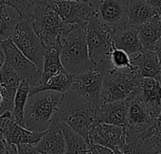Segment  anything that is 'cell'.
<instances>
[{
    "label": "cell",
    "mask_w": 161,
    "mask_h": 154,
    "mask_svg": "<svg viewBox=\"0 0 161 154\" xmlns=\"http://www.w3.org/2000/svg\"><path fill=\"white\" fill-rule=\"evenodd\" d=\"M60 59L64 69L71 75H78L95 67L88 55L85 28L64 24L60 34Z\"/></svg>",
    "instance_id": "obj_1"
},
{
    "label": "cell",
    "mask_w": 161,
    "mask_h": 154,
    "mask_svg": "<svg viewBox=\"0 0 161 154\" xmlns=\"http://www.w3.org/2000/svg\"><path fill=\"white\" fill-rule=\"evenodd\" d=\"M97 110L98 108L70 88L64 94L54 116L87 141L91 128L97 123Z\"/></svg>",
    "instance_id": "obj_2"
},
{
    "label": "cell",
    "mask_w": 161,
    "mask_h": 154,
    "mask_svg": "<svg viewBox=\"0 0 161 154\" xmlns=\"http://www.w3.org/2000/svg\"><path fill=\"white\" fill-rule=\"evenodd\" d=\"M63 96V93L56 91H40L29 95L24 110V128L35 132H45Z\"/></svg>",
    "instance_id": "obj_3"
},
{
    "label": "cell",
    "mask_w": 161,
    "mask_h": 154,
    "mask_svg": "<svg viewBox=\"0 0 161 154\" xmlns=\"http://www.w3.org/2000/svg\"><path fill=\"white\" fill-rule=\"evenodd\" d=\"M86 44L90 61L95 67L104 71L112 69L110 64V53L113 50V32L102 25L96 16L92 17L86 26Z\"/></svg>",
    "instance_id": "obj_4"
},
{
    "label": "cell",
    "mask_w": 161,
    "mask_h": 154,
    "mask_svg": "<svg viewBox=\"0 0 161 154\" xmlns=\"http://www.w3.org/2000/svg\"><path fill=\"white\" fill-rule=\"evenodd\" d=\"M140 80L131 70H108L103 80L102 104L127 99L137 88Z\"/></svg>",
    "instance_id": "obj_5"
},
{
    "label": "cell",
    "mask_w": 161,
    "mask_h": 154,
    "mask_svg": "<svg viewBox=\"0 0 161 154\" xmlns=\"http://www.w3.org/2000/svg\"><path fill=\"white\" fill-rule=\"evenodd\" d=\"M30 19L42 41L44 48L60 44V34L64 23L54 8L53 0H47Z\"/></svg>",
    "instance_id": "obj_6"
},
{
    "label": "cell",
    "mask_w": 161,
    "mask_h": 154,
    "mask_svg": "<svg viewBox=\"0 0 161 154\" xmlns=\"http://www.w3.org/2000/svg\"><path fill=\"white\" fill-rule=\"evenodd\" d=\"M14 45L42 72L45 48L29 17H22L10 38Z\"/></svg>",
    "instance_id": "obj_7"
},
{
    "label": "cell",
    "mask_w": 161,
    "mask_h": 154,
    "mask_svg": "<svg viewBox=\"0 0 161 154\" xmlns=\"http://www.w3.org/2000/svg\"><path fill=\"white\" fill-rule=\"evenodd\" d=\"M129 0H91L95 16L99 22L113 33L127 26V6Z\"/></svg>",
    "instance_id": "obj_8"
},
{
    "label": "cell",
    "mask_w": 161,
    "mask_h": 154,
    "mask_svg": "<svg viewBox=\"0 0 161 154\" xmlns=\"http://www.w3.org/2000/svg\"><path fill=\"white\" fill-rule=\"evenodd\" d=\"M5 54V61L18 74L21 81H26L31 87L39 85L41 72L38 68L14 45L11 39L0 43Z\"/></svg>",
    "instance_id": "obj_9"
},
{
    "label": "cell",
    "mask_w": 161,
    "mask_h": 154,
    "mask_svg": "<svg viewBox=\"0 0 161 154\" xmlns=\"http://www.w3.org/2000/svg\"><path fill=\"white\" fill-rule=\"evenodd\" d=\"M104 74L105 72L102 69L93 67L84 73L74 75L71 89L96 108H99L102 105L101 92Z\"/></svg>",
    "instance_id": "obj_10"
},
{
    "label": "cell",
    "mask_w": 161,
    "mask_h": 154,
    "mask_svg": "<svg viewBox=\"0 0 161 154\" xmlns=\"http://www.w3.org/2000/svg\"><path fill=\"white\" fill-rule=\"evenodd\" d=\"M53 5L65 24L79 25L86 28L89 20L95 16V12L90 2L80 1H54Z\"/></svg>",
    "instance_id": "obj_11"
},
{
    "label": "cell",
    "mask_w": 161,
    "mask_h": 154,
    "mask_svg": "<svg viewBox=\"0 0 161 154\" xmlns=\"http://www.w3.org/2000/svg\"><path fill=\"white\" fill-rule=\"evenodd\" d=\"M125 127L98 122L91 128L87 136V143L101 145L115 150L120 148L125 143Z\"/></svg>",
    "instance_id": "obj_12"
},
{
    "label": "cell",
    "mask_w": 161,
    "mask_h": 154,
    "mask_svg": "<svg viewBox=\"0 0 161 154\" xmlns=\"http://www.w3.org/2000/svg\"><path fill=\"white\" fill-rule=\"evenodd\" d=\"M0 131L2 132L8 144H35L37 143L44 132H35L27 130L12 120V113H7L0 115Z\"/></svg>",
    "instance_id": "obj_13"
},
{
    "label": "cell",
    "mask_w": 161,
    "mask_h": 154,
    "mask_svg": "<svg viewBox=\"0 0 161 154\" xmlns=\"http://www.w3.org/2000/svg\"><path fill=\"white\" fill-rule=\"evenodd\" d=\"M42 154H64V140L58 119L53 116L48 129L40 140L33 144Z\"/></svg>",
    "instance_id": "obj_14"
},
{
    "label": "cell",
    "mask_w": 161,
    "mask_h": 154,
    "mask_svg": "<svg viewBox=\"0 0 161 154\" xmlns=\"http://www.w3.org/2000/svg\"><path fill=\"white\" fill-rule=\"evenodd\" d=\"M112 39L114 46L125 51L130 56L131 60L144 51L138 37L137 27L125 26L124 28L115 31Z\"/></svg>",
    "instance_id": "obj_15"
},
{
    "label": "cell",
    "mask_w": 161,
    "mask_h": 154,
    "mask_svg": "<svg viewBox=\"0 0 161 154\" xmlns=\"http://www.w3.org/2000/svg\"><path fill=\"white\" fill-rule=\"evenodd\" d=\"M131 64L133 73L138 78H153L161 81V66L154 52L142 51L131 60Z\"/></svg>",
    "instance_id": "obj_16"
},
{
    "label": "cell",
    "mask_w": 161,
    "mask_h": 154,
    "mask_svg": "<svg viewBox=\"0 0 161 154\" xmlns=\"http://www.w3.org/2000/svg\"><path fill=\"white\" fill-rule=\"evenodd\" d=\"M138 92L151 115L156 118L161 111V82L153 78L141 79Z\"/></svg>",
    "instance_id": "obj_17"
},
{
    "label": "cell",
    "mask_w": 161,
    "mask_h": 154,
    "mask_svg": "<svg viewBox=\"0 0 161 154\" xmlns=\"http://www.w3.org/2000/svg\"><path fill=\"white\" fill-rule=\"evenodd\" d=\"M129 98L102 104L97 110L96 120L110 125L126 126L127 111H128Z\"/></svg>",
    "instance_id": "obj_18"
},
{
    "label": "cell",
    "mask_w": 161,
    "mask_h": 154,
    "mask_svg": "<svg viewBox=\"0 0 161 154\" xmlns=\"http://www.w3.org/2000/svg\"><path fill=\"white\" fill-rule=\"evenodd\" d=\"M21 82V79L14 69L6 61L0 69V84L2 87V93L5 101L9 108L13 111L14 99L16 90Z\"/></svg>",
    "instance_id": "obj_19"
},
{
    "label": "cell",
    "mask_w": 161,
    "mask_h": 154,
    "mask_svg": "<svg viewBox=\"0 0 161 154\" xmlns=\"http://www.w3.org/2000/svg\"><path fill=\"white\" fill-rule=\"evenodd\" d=\"M156 13L144 0H129L127 6V26L139 27L150 21Z\"/></svg>",
    "instance_id": "obj_20"
},
{
    "label": "cell",
    "mask_w": 161,
    "mask_h": 154,
    "mask_svg": "<svg viewBox=\"0 0 161 154\" xmlns=\"http://www.w3.org/2000/svg\"><path fill=\"white\" fill-rule=\"evenodd\" d=\"M62 71H64V69L60 59V44L46 47L39 85L46 83L50 78Z\"/></svg>",
    "instance_id": "obj_21"
},
{
    "label": "cell",
    "mask_w": 161,
    "mask_h": 154,
    "mask_svg": "<svg viewBox=\"0 0 161 154\" xmlns=\"http://www.w3.org/2000/svg\"><path fill=\"white\" fill-rule=\"evenodd\" d=\"M137 28L143 50L153 52L155 44L161 38V17L154 15L150 21Z\"/></svg>",
    "instance_id": "obj_22"
},
{
    "label": "cell",
    "mask_w": 161,
    "mask_h": 154,
    "mask_svg": "<svg viewBox=\"0 0 161 154\" xmlns=\"http://www.w3.org/2000/svg\"><path fill=\"white\" fill-rule=\"evenodd\" d=\"M59 124L64 140V154H86L87 141L66 124L62 122Z\"/></svg>",
    "instance_id": "obj_23"
},
{
    "label": "cell",
    "mask_w": 161,
    "mask_h": 154,
    "mask_svg": "<svg viewBox=\"0 0 161 154\" xmlns=\"http://www.w3.org/2000/svg\"><path fill=\"white\" fill-rule=\"evenodd\" d=\"M21 18L18 12L12 5L0 6V43L11 38Z\"/></svg>",
    "instance_id": "obj_24"
},
{
    "label": "cell",
    "mask_w": 161,
    "mask_h": 154,
    "mask_svg": "<svg viewBox=\"0 0 161 154\" xmlns=\"http://www.w3.org/2000/svg\"><path fill=\"white\" fill-rule=\"evenodd\" d=\"M74 75L67 73L65 70L53 76L46 83L31 87L30 95H33L40 91H56L64 94L71 88Z\"/></svg>",
    "instance_id": "obj_25"
},
{
    "label": "cell",
    "mask_w": 161,
    "mask_h": 154,
    "mask_svg": "<svg viewBox=\"0 0 161 154\" xmlns=\"http://www.w3.org/2000/svg\"><path fill=\"white\" fill-rule=\"evenodd\" d=\"M31 86L26 81H21L14 99V109L12 111V120L24 127V110L30 95Z\"/></svg>",
    "instance_id": "obj_26"
},
{
    "label": "cell",
    "mask_w": 161,
    "mask_h": 154,
    "mask_svg": "<svg viewBox=\"0 0 161 154\" xmlns=\"http://www.w3.org/2000/svg\"><path fill=\"white\" fill-rule=\"evenodd\" d=\"M8 3L12 5L20 14L21 17L31 18L34 12L47 0H7Z\"/></svg>",
    "instance_id": "obj_27"
},
{
    "label": "cell",
    "mask_w": 161,
    "mask_h": 154,
    "mask_svg": "<svg viewBox=\"0 0 161 154\" xmlns=\"http://www.w3.org/2000/svg\"><path fill=\"white\" fill-rule=\"evenodd\" d=\"M110 64L112 69L117 70H131V58L130 56L123 50L114 47L110 53Z\"/></svg>",
    "instance_id": "obj_28"
},
{
    "label": "cell",
    "mask_w": 161,
    "mask_h": 154,
    "mask_svg": "<svg viewBox=\"0 0 161 154\" xmlns=\"http://www.w3.org/2000/svg\"><path fill=\"white\" fill-rule=\"evenodd\" d=\"M145 154H157L161 152V130H156L152 136L142 141Z\"/></svg>",
    "instance_id": "obj_29"
},
{
    "label": "cell",
    "mask_w": 161,
    "mask_h": 154,
    "mask_svg": "<svg viewBox=\"0 0 161 154\" xmlns=\"http://www.w3.org/2000/svg\"><path fill=\"white\" fill-rule=\"evenodd\" d=\"M86 154H114V150L101 145L88 143V148Z\"/></svg>",
    "instance_id": "obj_30"
},
{
    "label": "cell",
    "mask_w": 161,
    "mask_h": 154,
    "mask_svg": "<svg viewBox=\"0 0 161 154\" xmlns=\"http://www.w3.org/2000/svg\"><path fill=\"white\" fill-rule=\"evenodd\" d=\"M19 154H42L32 144H21L16 146Z\"/></svg>",
    "instance_id": "obj_31"
},
{
    "label": "cell",
    "mask_w": 161,
    "mask_h": 154,
    "mask_svg": "<svg viewBox=\"0 0 161 154\" xmlns=\"http://www.w3.org/2000/svg\"><path fill=\"white\" fill-rule=\"evenodd\" d=\"M144 1L153 8L159 17H161V0H144Z\"/></svg>",
    "instance_id": "obj_32"
},
{
    "label": "cell",
    "mask_w": 161,
    "mask_h": 154,
    "mask_svg": "<svg viewBox=\"0 0 161 154\" xmlns=\"http://www.w3.org/2000/svg\"><path fill=\"white\" fill-rule=\"evenodd\" d=\"M7 146H8V142L6 141L5 137L3 136L2 132L0 131V154H5Z\"/></svg>",
    "instance_id": "obj_33"
},
{
    "label": "cell",
    "mask_w": 161,
    "mask_h": 154,
    "mask_svg": "<svg viewBox=\"0 0 161 154\" xmlns=\"http://www.w3.org/2000/svg\"><path fill=\"white\" fill-rule=\"evenodd\" d=\"M153 52L155 53V55L157 56V59L159 61V63H160V66H161V38L157 41V43L155 44L154 45V48H153Z\"/></svg>",
    "instance_id": "obj_34"
},
{
    "label": "cell",
    "mask_w": 161,
    "mask_h": 154,
    "mask_svg": "<svg viewBox=\"0 0 161 154\" xmlns=\"http://www.w3.org/2000/svg\"><path fill=\"white\" fill-rule=\"evenodd\" d=\"M5 154H19V152H18L17 147H16V146H15V145L8 144Z\"/></svg>",
    "instance_id": "obj_35"
},
{
    "label": "cell",
    "mask_w": 161,
    "mask_h": 154,
    "mask_svg": "<svg viewBox=\"0 0 161 154\" xmlns=\"http://www.w3.org/2000/svg\"><path fill=\"white\" fill-rule=\"evenodd\" d=\"M154 125H155V129L157 130H161V111H160V113L158 114V115L155 118Z\"/></svg>",
    "instance_id": "obj_36"
},
{
    "label": "cell",
    "mask_w": 161,
    "mask_h": 154,
    "mask_svg": "<svg viewBox=\"0 0 161 154\" xmlns=\"http://www.w3.org/2000/svg\"><path fill=\"white\" fill-rule=\"evenodd\" d=\"M4 62H5V54H4V50H3L1 45H0V69H1Z\"/></svg>",
    "instance_id": "obj_37"
},
{
    "label": "cell",
    "mask_w": 161,
    "mask_h": 154,
    "mask_svg": "<svg viewBox=\"0 0 161 154\" xmlns=\"http://www.w3.org/2000/svg\"><path fill=\"white\" fill-rule=\"evenodd\" d=\"M54 1H80V2H91V0H54Z\"/></svg>",
    "instance_id": "obj_38"
},
{
    "label": "cell",
    "mask_w": 161,
    "mask_h": 154,
    "mask_svg": "<svg viewBox=\"0 0 161 154\" xmlns=\"http://www.w3.org/2000/svg\"><path fill=\"white\" fill-rule=\"evenodd\" d=\"M5 4H9L7 0H0V6L5 5Z\"/></svg>",
    "instance_id": "obj_39"
},
{
    "label": "cell",
    "mask_w": 161,
    "mask_h": 154,
    "mask_svg": "<svg viewBox=\"0 0 161 154\" xmlns=\"http://www.w3.org/2000/svg\"><path fill=\"white\" fill-rule=\"evenodd\" d=\"M114 154H123L120 150H119V149H115L114 150Z\"/></svg>",
    "instance_id": "obj_40"
},
{
    "label": "cell",
    "mask_w": 161,
    "mask_h": 154,
    "mask_svg": "<svg viewBox=\"0 0 161 154\" xmlns=\"http://www.w3.org/2000/svg\"><path fill=\"white\" fill-rule=\"evenodd\" d=\"M157 154H161V152H160V153H157Z\"/></svg>",
    "instance_id": "obj_41"
},
{
    "label": "cell",
    "mask_w": 161,
    "mask_h": 154,
    "mask_svg": "<svg viewBox=\"0 0 161 154\" xmlns=\"http://www.w3.org/2000/svg\"><path fill=\"white\" fill-rule=\"evenodd\" d=\"M160 82H161V81H160Z\"/></svg>",
    "instance_id": "obj_42"
}]
</instances>
